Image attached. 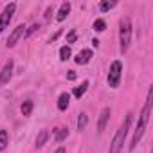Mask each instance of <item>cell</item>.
Wrapping results in <instances>:
<instances>
[{
  "label": "cell",
  "mask_w": 153,
  "mask_h": 153,
  "mask_svg": "<svg viewBox=\"0 0 153 153\" xmlns=\"http://www.w3.org/2000/svg\"><path fill=\"white\" fill-rule=\"evenodd\" d=\"M54 153H65V148H58V149H56Z\"/></svg>",
  "instance_id": "484cf974"
},
{
  "label": "cell",
  "mask_w": 153,
  "mask_h": 153,
  "mask_svg": "<svg viewBox=\"0 0 153 153\" xmlns=\"http://www.w3.org/2000/svg\"><path fill=\"white\" fill-rule=\"evenodd\" d=\"M92 45L94 47H99V40H92Z\"/></svg>",
  "instance_id": "d4e9b609"
},
{
  "label": "cell",
  "mask_w": 153,
  "mask_h": 153,
  "mask_svg": "<svg viewBox=\"0 0 153 153\" xmlns=\"http://www.w3.org/2000/svg\"><path fill=\"white\" fill-rule=\"evenodd\" d=\"M121 76H123V63L117 59L110 65V72H108V83L112 88H117L121 83Z\"/></svg>",
  "instance_id": "3957f363"
},
{
  "label": "cell",
  "mask_w": 153,
  "mask_h": 153,
  "mask_svg": "<svg viewBox=\"0 0 153 153\" xmlns=\"http://www.w3.org/2000/svg\"><path fill=\"white\" fill-rule=\"evenodd\" d=\"M47 139H49V131H47V130H42V131L38 133V137H36V146L42 148V146L47 142Z\"/></svg>",
  "instance_id": "5bb4252c"
},
{
  "label": "cell",
  "mask_w": 153,
  "mask_h": 153,
  "mask_svg": "<svg viewBox=\"0 0 153 153\" xmlns=\"http://www.w3.org/2000/svg\"><path fill=\"white\" fill-rule=\"evenodd\" d=\"M22 36H25V25H18V27L11 33V36L7 38V43H6V45H7L9 49H11V47H15Z\"/></svg>",
  "instance_id": "5b68a950"
},
{
  "label": "cell",
  "mask_w": 153,
  "mask_h": 153,
  "mask_svg": "<svg viewBox=\"0 0 153 153\" xmlns=\"http://www.w3.org/2000/svg\"><path fill=\"white\" fill-rule=\"evenodd\" d=\"M70 54H72V52H70V47H68V45H63V47L59 49V59H61V61H67V59L70 58Z\"/></svg>",
  "instance_id": "e0dca14e"
},
{
  "label": "cell",
  "mask_w": 153,
  "mask_h": 153,
  "mask_svg": "<svg viewBox=\"0 0 153 153\" xmlns=\"http://www.w3.org/2000/svg\"><path fill=\"white\" fill-rule=\"evenodd\" d=\"M108 119H110V108L106 106V108H103V112H101V115H99V123H97V131H99V133L105 130Z\"/></svg>",
  "instance_id": "9c48e42d"
},
{
  "label": "cell",
  "mask_w": 153,
  "mask_h": 153,
  "mask_svg": "<svg viewBox=\"0 0 153 153\" xmlns=\"http://www.w3.org/2000/svg\"><path fill=\"white\" fill-rule=\"evenodd\" d=\"M33 106H34V103L31 101V99H27V101H24V105H22V114L27 117V115H31V112H33Z\"/></svg>",
  "instance_id": "9a60e30c"
},
{
  "label": "cell",
  "mask_w": 153,
  "mask_h": 153,
  "mask_svg": "<svg viewBox=\"0 0 153 153\" xmlns=\"http://www.w3.org/2000/svg\"><path fill=\"white\" fill-rule=\"evenodd\" d=\"M90 59H92V51L90 49H83L81 52H78V56L74 58V61L78 65H87Z\"/></svg>",
  "instance_id": "ba28073f"
},
{
  "label": "cell",
  "mask_w": 153,
  "mask_h": 153,
  "mask_svg": "<svg viewBox=\"0 0 153 153\" xmlns=\"http://www.w3.org/2000/svg\"><path fill=\"white\" fill-rule=\"evenodd\" d=\"M68 13H70V2H63L61 4V7H59V11H58V22H63L67 16H68Z\"/></svg>",
  "instance_id": "30bf717a"
},
{
  "label": "cell",
  "mask_w": 153,
  "mask_h": 153,
  "mask_svg": "<svg viewBox=\"0 0 153 153\" xmlns=\"http://www.w3.org/2000/svg\"><path fill=\"white\" fill-rule=\"evenodd\" d=\"M94 29H96L97 33H103V31L106 29V24H105V20H101V18H99V20H96V22H94Z\"/></svg>",
  "instance_id": "ffe728a7"
},
{
  "label": "cell",
  "mask_w": 153,
  "mask_h": 153,
  "mask_svg": "<svg viewBox=\"0 0 153 153\" xmlns=\"http://www.w3.org/2000/svg\"><path fill=\"white\" fill-rule=\"evenodd\" d=\"M112 7H115V2H108V0H105V2H101L99 4V9L105 13V11H110Z\"/></svg>",
  "instance_id": "d6986e66"
},
{
  "label": "cell",
  "mask_w": 153,
  "mask_h": 153,
  "mask_svg": "<svg viewBox=\"0 0 153 153\" xmlns=\"http://www.w3.org/2000/svg\"><path fill=\"white\" fill-rule=\"evenodd\" d=\"M87 123H88L87 114H79V117H78V130H79V131L85 130V128H87Z\"/></svg>",
  "instance_id": "ac0fdd59"
},
{
  "label": "cell",
  "mask_w": 153,
  "mask_h": 153,
  "mask_svg": "<svg viewBox=\"0 0 153 153\" xmlns=\"http://www.w3.org/2000/svg\"><path fill=\"white\" fill-rule=\"evenodd\" d=\"M68 79H76V72L74 70H68V76H67Z\"/></svg>",
  "instance_id": "cb8c5ba5"
},
{
  "label": "cell",
  "mask_w": 153,
  "mask_h": 153,
  "mask_svg": "<svg viewBox=\"0 0 153 153\" xmlns=\"http://www.w3.org/2000/svg\"><path fill=\"white\" fill-rule=\"evenodd\" d=\"M87 88H88V81H83V83H81V87H76V88H74V96L78 97V99H79V97H83V96H85V92H87Z\"/></svg>",
  "instance_id": "4fadbf2b"
},
{
  "label": "cell",
  "mask_w": 153,
  "mask_h": 153,
  "mask_svg": "<svg viewBox=\"0 0 153 153\" xmlns=\"http://www.w3.org/2000/svg\"><path fill=\"white\" fill-rule=\"evenodd\" d=\"M67 135H68V130H67V128H58L56 133H54V140L61 142L63 139H67Z\"/></svg>",
  "instance_id": "2e32d148"
},
{
  "label": "cell",
  "mask_w": 153,
  "mask_h": 153,
  "mask_svg": "<svg viewBox=\"0 0 153 153\" xmlns=\"http://www.w3.org/2000/svg\"><path fill=\"white\" fill-rule=\"evenodd\" d=\"M9 144V135L6 130H0V151H4Z\"/></svg>",
  "instance_id": "7c38bea8"
},
{
  "label": "cell",
  "mask_w": 153,
  "mask_h": 153,
  "mask_svg": "<svg viewBox=\"0 0 153 153\" xmlns=\"http://www.w3.org/2000/svg\"><path fill=\"white\" fill-rule=\"evenodd\" d=\"M51 15H52V6H51V7H47V11H45V18L49 20V18H51Z\"/></svg>",
  "instance_id": "603a6c76"
},
{
  "label": "cell",
  "mask_w": 153,
  "mask_h": 153,
  "mask_svg": "<svg viewBox=\"0 0 153 153\" xmlns=\"http://www.w3.org/2000/svg\"><path fill=\"white\" fill-rule=\"evenodd\" d=\"M148 128V124H144V123H140L139 121V124H137V130H135V133H133V139H131V144H130V149H135L137 148V144H139V140H140V137L144 135V130Z\"/></svg>",
  "instance_id": "52a82bcc"
},
{
  "label": "cell",
  "mask_w": 153,
  "mask_h": 153,
  "mask_svg": "<svg viewBox=\"0 0 153 153\" xmlns=\"http://www.w3.org/2000/svg\"><path fill=\"white\" fill-rule=\"evenodd\" d=\"M11 76H13V61L9 59V61L4 65L2 72H0V85H6V83H9Z\"/></svg>",
  "instance_id": "8992f818"
},
{
  "label": "cell",
  "mask_w": 153,
  "mask_h": 153,
  "mask_svg": "<svg viewBox=\"0 0 153 153\" xmlns=\"http://www.w3.org/2000/svg\"><path fill=\"white\" fill-rule=\"evenodd\" d=\"M130 40H131V22L128 16H124L121 20V31H119V43H121V52L124 54L130 47Z\"/></svg>",
  "instance_id": "7a4b0ae2"
},
{
  "label": "cell",
  "mask_w": 153,
  "mask_h": 153,
  "mask_svg": "<svg viewBox=\"0 0 153 153\" xmlns=\"http://www.w3.org/2000/svg\"><path fill=\"white\" fill-rule=\"evenodd\" d=\"M38 29H40V24H33V25L25 31V36H31V34H33V33H36Z\"/></svg>",
  "instance_id": "7402d4cb"
},
{
  "label": "cell",
  "mask_w": 153,
  "mask_h": 153,
  "mask_svg": "<svg viewBox=\"0 0 153 153\" xmlns=\"http://www.w3.org/2000/svg\"><path fill=\"white\" fill-rule=\"evenodd\" d=\"M68 103H70V94L68 92L59 94V97H58V108L59 110H67L68 108Z\"/></svg>",
  "instance_id": "8fae6325"
},
{
  "label": "cell",
  "mask_w": 153,
  "mask_h": 153,
  "mask_svg": "<svg viewBox=\"0 0 153 153\" xmlns=\"http://www.w3.org/2000/svg\"><path fill=\"white\" fill-rule=\"evenodd\" d=\"M130 123H131V114H128V115H126L124 123H123V124L119 126V130L115 131L114 140H112V144H110V153H121V151H123L124 139H126L128 130H130Z\"/></svg>",
  "instance_id": "6da1fadb"
},
{
  "label": "cell",
  "mask_w": 153,
  "mask_h": 153,
  "mask_svg": "<svg viewBox=\"0 0 153 153\" xmlns=\"http://www.w3.org/2000/svg\"><path fill=\"white\" fill-rule=\"evenodd\" d=\"M15 9H16V4L11 2L6 6V9L2 11V15H0V34L4 33V29L9 25V22L13 20V15H15Z\"/></svg>",
  "instance_id": "277c9868"
},
{
  "label": "cell",
  "mask_w": 153,
  "mask_h": 153,
  "mask_svg": "<svg viewBox=\"0 0 153 153\" xmlns=\"http://www.w3.org/2000/svg\"><path fill=\"white\" fill-rule=\"evenodd\" d=\"M76 38H78V33L72 29V31L67 34V43H74V42H76Z\"/></svg>",
  "instance_id": "44dd1931"
}]
</instances>
